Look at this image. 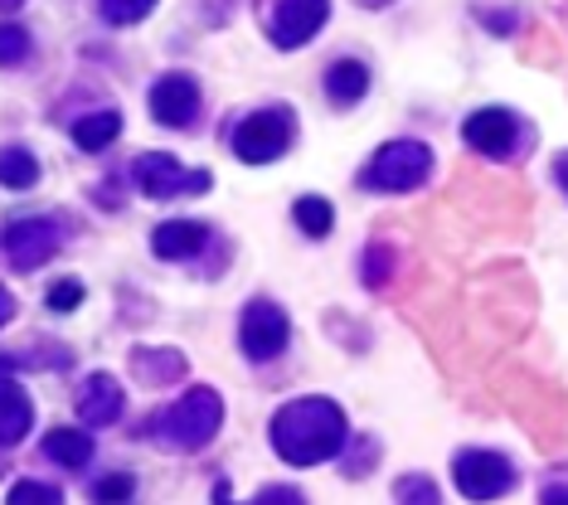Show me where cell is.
Returning a JSON list of instances; mask_svg holds the SVG:
<instances>
[{
	"label": "cell",
	"instance_id": "obj_7",
	"mask_svg": "<svg viewBox=\"0 0 568 505\" xmlns=\"http://www.w3.org/2000/svg\"><path fill=\"white\" fill-rule=\"evenodd\" d=\"M452 472H457V491L471 501H496L515 486V466L500 452H462Z\"/></svg>",
	"mask_w": 568,
	"mask_h": 505
},
{
	"label": "cell",
	"instance_id": "obj_25",
	"mask_svg": "<svg viewBox=\"0 0 568 505\" xmlns=\"http://www.w3.org/2000/svg\"><path fill=\"white\" fill-rule=\"evenodd\" d=\"M79 302H83L79 282H59V287H49V306H54V311H73Z\"/></svg>",
	"mask_w": 568,
	"mask_h": 505
},
{
	"label": "cell",
	"instance_id": "obj_19",
	"mask_svg": "<svg viewBox=\"0 0 568 505\" xmlns=\"http://www.w3.org/2000/svg\"><path fill=\"white\" fill-rule=\"evenodd\" d=\"M40 180V161L24 147H6L0 151V185L6 190H30Z\"/></svg>",
	"mask_w": 568,
	"mask_h": 505
},
{
	"label": "cell",
	"instance_id": "obj_5",
	"mask_svg": "<svg viewBox=\"0 0 568 505\" xmlns=\"http://www.w3.org/2000/svg\"><path fill=\"white\" fill-rule=\"evenodd\" d=\"M287 341H292V321H287V311H282L277 302H248L243 306V321H239L243 355L273 360V355L287 350Z\"/></svg>",
	"mask_w": 568,
	"mask_h": 505
},
{
	"label": "cell",
	"instance_id": "obj_26",
	"mask_svg": "<svg viewBox=\"0 0 568 505\" xmlns=\"http://www.w3.org/2000/svg\"><path fill=\"white\" fill-rule=\"evenodd\" d=\"M398 496H404V501H413V496L437 501V486H433V482H398Z\"/></svg>",
	"mask_w": 568,
	"mask_h": 505
},
{
	"label": "cell",
	"instance_id": "obj_16",
	"mask_svg": "<svg viewBox=\"0 0 568 505\" xmlns=\"http://www.w3.org/2000/svg\"><path fill=\"white\" fill-rule=\"evenodd\" d=\"M122 137V112L108 108V112H88L73 122V141H79L83 151H108L112 141Z\"/></svg>",
	"mask_w": 568,
	"mask_h": 505
},
{
	"label": "cell",
	"instance_id": "obj_23",
	"mask_svg": "<svg viewBox=\"0 0 568 505\" xmlns=\"http://www.w3.org/2000/svg\"><path fill=\"white\" fill-rule=\"evenodd\" d=\"M10 501H16V505H24V501L59 505V491H54V486H44V482H20V486H10Z\"/></svg>",
	"mask_w": 568,
	"mask_h": 505
},
{
	"label": "cell",
	"instance_id": "obj_28",
	"mask_svg": "<svg viewBox=\"0 0 568 505\" xmlns=\"http://www.w3.org/2000/svg\"><path fill=\"white\" fill-rule=\"evenodd\" d=\"M16 311H20V306H16V296L0 287V326H10V321H16Z\"/></svg>",
	"mask_w": 568,
	"mask_h": 505
},
{
	"label": "cell",
	"instance_id": "obj_6",
	"mask_svg": "<svg viewBox=\"0 0 568 505\" xmlns=\"http://www.w3.org/2000/svg\"><path fill=\"white\" fill-rule=\"evenodd\" d=\"M0 249H6L10 267L34 272L59 253V224L54 219H16V224H6V233H0Z\"/></svg>",
	"mask_w": 568,
	"mask_h": 505
},
{
	"label": "cell",
	"instance_id": "obj_3",
	"mask_svg": "<svg viewBox=\"0 0 568 505\" xmlns=\"http://www.w3.org/2000/svg\"><path fill=\"white\" fill-rule=\"evenodd\" d=\"M433 171V151L423 141H389L369 155V165L359 171V185L365 190H384V194H404L418 190Z\"/></svg>",
	"mask_w": 568,
	"mask_h": 505
},
{
	"label": "cell",
	"instance_id": "obj_22",
	"mask_svg": "<svg viewBox=\"0 0 568 505\" xmlns=\"http://www.w3.org/2000/svg\"><path fill=\"white\" fill-rule=\"evenodd\" d=\"M24 54H30V34L20 30V24H0V63H20Z\"/></svg>",
	"mask_w": 568,
	"mask_h": 505
},
{
	"label": "cell",
	"instance_id": "obj_20",
	"mask_svg": "<svg viewBox=\"0 0 568 505\" xmlns=\"http://www.w3.org/2000/svg\"><path fill=\"white\" fill-rule=\"evenodd\" d=\"M296 224H302V233H312V239H326L331 224H335V210L331 200H321V194H306V200H296Z\"/></svg>",
	"mask_w": 568,
	"mask_h": 505
},
{
	"label": "cell",
	"instance_id": "obj_15",
	"mask_svg": "<svg viewBox=\"0 0 568 505\" xmlns=\"http://www.w3.org/2000/svg\"><path fill=\"white\" fill-rule=\"evenodd\" d=\"M365 93H369V69H365V63H355V59L331 63V73H326V98L335 102V108H351V102H359Z\"/></svg>",
	"mask_w": 568,
	"mask_h": 505
},
{
	"label": "cell",
	"instance_id": "obj_13",
	"mask_svg": "<svg viewBox=\"0 0 568 505\" xmlns=\"http://www.w3.org/2000/svg\"><path fill=\"white\" fill-rule=\"evenodd\" d=\"M204 243H210V229H204L200 219H165V224L151 233V249H156V257H165V263H185Z\"/></svg>",
	"mask_w": 568,
	"mask_h": 505
},
{
	"label": "cell",
	"instance_id": "obj_1",
	"mask_svg": "<svg viewBox=\"0 0 568 505\" xmlns=\"http://www.w3.org/2000/svg\"><path fill=\"white\" fill-rule=\"evenodd\" d=\"M273 447L287 466H316L345 452V413L331 398H292L273 413Z\"/></svg>",
	"mask_w": 568,
	"mask_h": 505
},
{
	"label": "cell",
	"instance_id": "obj_9",
	"mask_svg": "<svg viewBox=\"0 0 568 505\" xmlns=\"http://www.w3.org/2000/svg\"><path fill=\"white\" fill-rule=\"evenodd\" d=\"M462 137H467L471 151L490 155V161H506V155L515 151V137H520V122H515L510 108H481V112L467 117Z\"/></svg>",
	"mask_w": 568,
	"mask_h": 505
},
{
	"label": "cell",
	"instance_id": "obj_27",
	"mask_svg": "<svg viewBox=\"0 0 568 505\" xmlns=\"http://www.w3.org/2000/svg\"><path fill=\"white\" fill-rule=\"evenodd\" d=\"M257 501H302V491H292V486H267V491H257Z\"/></svg>",
	"mask_w": 568,
	"mask_h": 505
},
{
	"label": "cell",
	"instance_id": "obj_11",
	"mask_svg": "<svg viewBox=\"0 0 568 505\" xmlns=\"http://www.w3.org/2000/svg\"><path fill=\"white\" fill-rule=\"evenodd\" d=\"M200 112V83L190 73H165L156 88H151V117L161 127H190Z\"/></svg>",
	"mask_w": 568,
	"mask_h": 505
},
{
	"label": "cell",
	"instance_id": "obj_10",
	"mask_svg": "<svg viewBox=\"0 0 568 505\" xmlns=\"http://www.w3.org/2000/svg\"><path fill=\"white\" fill-rule=\"evenodd\" d=\"M136 185L146 200H171V194L185 185L204 190L210 175H185V165H180L171 151H146V155H136Z\"/></svg>",
	"mask_w": 568,
	"mask_h": 505
},
{
	"label": "cell",
	"instance_id": "obj_17",
	"mask_svg": "<svg viewBox=\"0 0 568 505\" xmlns=\"http://www.w3.org/2000/svg\"><path fill=\"white\" fill-rule=\"evenodd\" d=\"M44 452H49V462H59V466H88L93 462V437L79 433V427H54V433L44 437Z\"/></svg>",
	"mask_w": 568,
	"mask_h": 505
},
{
	"label": "cell",
	"instance_id": "obj_21",
	"mask_svg": "<svg viewBox=\"0 0 568 505\" xmlns=\"http://www.w3.org/2000/svg\"><path fill=\"white\" fill-rule=\"evenodd\" d=\"M156 10V0H102V20L112 24H136Z\"/></svg>",
	"mask_w": 568,
	"mask_h": 505
},
{
	"label": "cell",
	"instance_id": "obj_2",
	"mask_svg": "<svg viewBox=\"0 0 568 505\" xmlns=\"http://www.w3.org/2000/svg\"><path fill=\"white\" fill-rule=\"evenodd\" d=\"M219 423H224V398H219L210 384H195L156 418V433H161V443L175 452H200L214 443Z\"/></svg>",
	"mask_w": 568,
	"mask_h": 505
},
{
	"label": "cell",
	"instance_id": "obj_18",
	"mask_svg": "<svg viewBox=\"0 0 568 505\" xmlns=\"http://www.w3.org/2000/svg\"><path fill=\"white\" fill-rule=\"evenodd\" d=\"M132 365L146 384H171L185 374V355H175V350H136Z\"/></svg>",
	"mask_w": 568,
	"mask_h": 505
},
{
	"label": "cell",
	"instance_id": "obj_8",
	"mask_svg": "<svg viewBox=\"0 0 568 505\" xmlns=\"http://www.w3.org/2000/svg\"><path fill=\"white\" fill-rule=\"evenodd\" d=\"M331 16V0H277L273 16H267V39L277 49H296L306 44Z\"/></svg>",
	"mask_w": 568,
	"mask_h": 505
},
{
	"label": "cell",
	"instance_id": "obj_14",
	"mask_svg": "<svg viewBox=\"0 0 568 505\" xmlns=\"http://www.w3.org/2000/svg\"><path fill=\"white\" fill-rule=\"evenodd\" d=\"M30 423H34V404L20 384L0 380V447H20L30 437Z\"/></svg>",
	"mask_w": 568,
	"mask_h": 505
},
{
	"label": "cell",
	"instance_id": "obj_12",
	"mask_svg": "<svg viewBox=\"0 0 568 505\" xmlns=\"http://www.w3.org/2000/svg\"><path fill=\"white\" fill-rule=\"evenodd\" d=\"M122 408H126L122 384L112 380V374H88V380H83V394H79V418H83L88 427H108V423L122 418Z\"/></svg>",
	"mask_w": 568,
	"mask_h": 505
},
{
	"label": "cell",
	"instance_id": "obj_4",
	"mask_svg": "<svg viewBox=\"0 0 568 505\" xmlns=\"http://www.w3.org/2000/svg\"><path fill=\"white\" fill-rule=\"evenodd\" d=\"M287 147H292V112L287 108H263V112L243 117L234 132V151H239V161H248V165L277 161Z\"/></svg>",
	"mask_w": 568,
	"mask_h": 505
},
{
	"label": "cell",
	"instance_id": "obj_24",
	"mask_svg": "<svg viewBox=\"0 0 568 505\" xmlns=\"http://www.w3.org/2000/svg\"><path fill=\"white\" fill-rule=\"evenodd\" d=\"M136 491L132 476H102V482L93 486V501H126Z\"/></svg>",
	"mask_w": 568,
	"mask_h": 505
}]
</instances>
